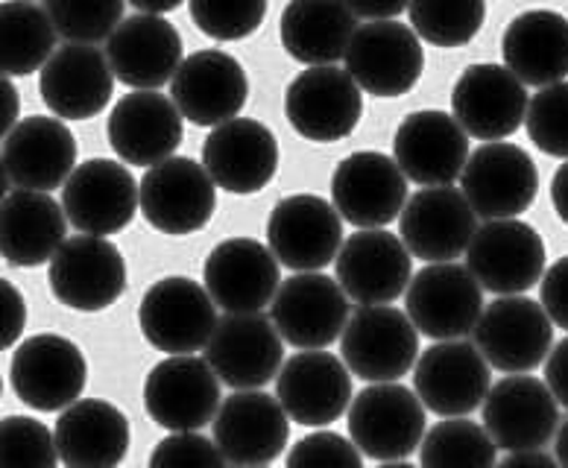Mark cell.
<instances>
[{"label":"cell","mask_w":568,"mask_h":468,"mask_svg":"<svg viewBox=\"0 0 568 468\" xmlns=\"http://www.w3.org/2000/svg\"><path fill=\"white\" fill-rule=\"evenodd\" d=\"M12 393L36 413L68 410L89 384L82 348L62 334H33L12 352Z\"/></svg>","instance_id":"7a4b0ae2"},{"label":"cell","mask_w":568,"mask_h":468,"mask_svg":"<svg viewBox=\"0 0 568 468\" xmlns=\"http://www.w3.org/2000/svg\"><path fill=\"white\" fill-rule=\"evenodd\" d=\"M504 65L521 85L548 89L568 77V18L557 9H525L501 39Z\"/></svg>","instance_id":"e575fe53"},{"label":"cell","mask_w":568,"mask_h":468,"mask_svg":"<svg viewBox=\"0 0 568 468\" xmlns=\"http://www.w3.org/2000/svg\"><path fill=\"white\" fill-rule=\"evenodd\" d=\"M493 366L475 343L448 339L434 343L419 355L414 369V393L425 410L443 419H466L487 401L493 389Z\"/></svg>","instance_id":"ba28073f"},{"label":"cell","mask_w":568,"mask_h":468,"mask_svg":"<svg viewBox=\"0 0 568 468\" xmlns=\"http://www.w3.org/2000/svg\"><path fill=\"white\" fill-rule=\"evenodd\" d=\"M539 305L545 307V314L551 316V323L562 332H568V255L560 261H554L548 273L539 282Z\"/></svg>","instance_id":"7dc6e473"},{"label":"cell","mask_w":568,"mask_h":468,"mask_svg":"<svg viewBox=\"0 0 568 468\" xmlns=\"http://www.w3.org/2000/svg\"><path fill=\"white\" fill-rule=\"evenodd\" d=\"M109 144L123 164L155 167L173 159L185 138L182 112L159 91H132L109 114Z\"/></svg>","instance_id":"f546056e"},{"label":"cell","mask_w":568,"mask_h":468,"mask_svg":"<svg viewBox=\"0 0 568 468\" xmlns=\"http://www.w3.org/2000/svg\"><path fill=\"white\" fill-rule=\"evenodd\" d=\"M496 468H560V462L545 451H519L504 457Z\"/></svg>","instance_id":"f5cc1de1"},{"label":"cell","mask_w":568,"mask_h":468,"mask_svg":"<svg viewBox=\"0 0 568 468\" xmlns=\"http://www.w3.org/2000/svg\"><path fill=\"white\" fill-rule=\"evenodd\" d=\"M27 325L24 293L18 291L9 278H0V346L12 348L21 339Z\"/></svg>","instance_id":"c3c4849f"},{"label":"cell","mask_w":568,"mask_h":468,"mask_svg":"<svg viewBox=\"0 0 568 468\" xmlns=\"http://www.w3.org/2000/svg\"><path fill=\"white\" fill-rule=\"evenodd\" d=\"M57 434L33 416H3L0 468H57Z\"/></svg>","instance_id":"b9f144b4"},{"label":"cell","mask_w":568,"mask_h":468,"mask_svg":"<svg viewBox=\"0 0 568 468\" xmlns=\"http://www.w3.org/2000/svg\"><path fill=\"white\" fill-rule=\"evenodd\" d=\"M217 323V305L209 291L187 275L159 278L141 296V334L150 346L168 357L194 355L209 346Z\"/></svg>","instance_id":"6da1fadb"},{"label":"cell","mask_w":568,"mask_h":468,"mask_svg":"<svg viewBox=\"0 0 568 468\" xmlns=\"http://www.w3.org/2000/svg\"><path fill=\"white\" fill-rule=\"evenodd\" d=\"M267 243L282 267L293 273H320L343 250V217L317 194H291L273 205Z\"/></svg>","instance_id":"8992f818"},{"label":"cell","mask_w":568,"mask_h":468,"mask_svg":"<svg viewBox=\"0 0 568 468\" xmlns=\"http://www.w3.org/2000/svg\"><path fill=\"white\" fill-rule=\"evenodd\" d=\"M270 319L284 343L302 352H323L343 337L349 325V296L337 278L323 273H296L282 282L270 305Z\"/></svg>","instance_id":"8fae6325"},{"label":"cell","mask_w":568,"mask_h":468,"mask_svg":"<svg viewBox=\"0 0 568 468\" xmlns=\"http://www.w3.org/2000/svg\"><path fill=\"white\" fill-rule=\"evenodd\" d=\"M50 21L65 44H98L112 39L126 18L123 0H48Z\"/></svg>","instance_id":"60d3db41"},{"label":"cell","mask_w":568,"mask_h":468,"mask_svg":"<svg viewBox=\"0 0 568 468\" xmlns=\"http://www.w3.org/2000/svg\"><path fill=\"white\" fill-rule=\"evenodd\" d=\"M135 12H144V16H162L164 12H173V9L182 7V0H130Z\"/></svg>","instance_id":"11a10c76"},{"label":"cell","mask_w":568,"mask_h":468,"mask_svg":"<svg viewBox=\"0 0 568 468\" xmlns=\"http://www.w3.org/2000/svg\"><path fill=\"white\" fill-rule=\"evenodd\" d=\"M57 27L48 9L27 0H7L0 7V71L3 77L41 73L57 53Z\"/></svg>","instance_id":"74e56055"},{"label":"cell","mask_w":568,"mask_h":468,"mask_svg":"<svg viewBox=\"0 0 568 468\" xmlns=\"http://www.w3.org/2000/svg\"><path fill=\"white\" fill-rule=\"evenodd\" d=\"M475 346L493 369L528 375L548 360L554 346V323L539 302L528 296H498L484 307Z\"/></svg>","instance_id":"52a82bcc"},{"label":"cell","mask_w":568,"mask_h":468,"mask_svg":"<svg viewBox=\"0 0 568 468\" xmlns=\"http://www.w3.org/2000/svg\"><path fill=\"white\" fill-rule=\"evenodd\" d=\"M48 284L59 305L80 314H98L112 307L126 291V261L106 237L77 234L62 243L48 264Z\"/></svg>","instance_id":"5b68a950"},{"label":"cell","mask_w":568,"mask_h":468,"mask_svg":"<svg viewBox=\"0 0 568 468\" xmlns=\"http://www.w3.org/2000/svg\"><path fill=\"white\" fill-rule=\"evenodd\" d=\"M341 355L357 378L369 384H396L402 375L416 369L419 332L398 307H361L343 332Z\"/></svg>","instance_id":"277c9868"},{"label":"cell","mask_w":568,"mask_h":468,"mask_svg":"<svg viewBox=\"0 0 568 468\" xmlns=\"http://www.w3.org/2000/svg\"><path fill=\"white\" fill-rule=\"evenodd\" d=\"M77 164V138L65 121L33 114L18 123L3 138V176L18 191L50 194L53 187H65Z\"/></svg>","instance_id":"4dcf8cb0"},{"label":"cell","mask_w":568,"mask_h":468,"mask_svg":"<svg viewBox=\"0 0 568 468\" xmlns=\"http://www.w3.org/2000/svg\"><path fill=\"white\" fill-rule=\"evenodd\" d=\"M146 468H226V457L203 434H171L155 445Z\"/></svg>","instance_id":"bcb514c9"},{"label":"cell","mask_w":568,"mask_h":468,"mask_svg":"<svg viewBox=\"0 0 568 468\" xmlns=\"http://www.w3.org/2000/svg\"><path fill=\"white\" fill-rule=\"evenodd\" d=\"M525 126L536 150L568 162V80L536 91L530 98Z\"/></svg>","instance_id":"ee69618b"},{"label":"cell","mask_w":568,"mask_h":468,"mask_svg":"<svg viewBox=\"0 0 568 468\" xmlns=\"http://www.w3.org/2000/svg\"><path fill=\"white\" fill-rule=\"evenodd\" d=\"M557 462L560 468H568V419L557 430Z\"/></svg>","instance_id":"9f6ffc18"},{"label":"cell","mask_w":568,"mask_h":468,"mask_svg":"<svg viewBox=\"0 0 568 468\" xmlns=\"http://www.w3.org/2000/svg\"><path fill=\"white\" fill-rule=\"evenodd\" d=\"M346 71L366 94L402 98L425 71L423 41L402 21L361 24L346 53Z\"/></svg>","instance_id":"9a60e30c"},{"label":"cell","mask_w":568,"mask_h":468,"mask_svg":"<svg viewBox=\"0 0 568 468\" xmlns=\"http://www.w3.org/2000/svg\"><path fill=\"white\" fill-rule=\"evenodd\" d=\"M378 468H416V466H410V462H382Z\"/></svg>","instance_id":"6f0895ef"},{"label":"cell","mask_w":568,"mask_h":468,"mask_svg":"<svg viewBox=\"0 0 568 468\" xmlns=\"http://www.w3.org/2000/svg\"><path fill=\"white\" fill-rule=\"evenodd\" d=\"M65 208L50 194L12 191L0 202V255L9 267L50 264L65 243Z\"/></svg>","instance_id":"836d02e7"},{"label":"cell","mask_w":568,"mask_h":468,"mask_svg":"<svg viewBox=\"0 0 568 468\" xmlns=\"http://www.w3.org/2000/svg\"><path fill=\"white\" fill-rule=\"evenodd\" d=\"M332 205L357 232L384 228L407 205V176L378 150L346 155L332 173Z\"/></svg>","instance_id":"4fadbf2b"},{"label":"cell","mask_w":568,"mask_h":468,"mask_svg":"<svg viewBox=\"0 0 568 468\" xmlns=\"http://www.w3.org/2000/svg\"><path fill=\"white\" fill-rule=\"evenodd\" d=\"M217 208V185L203 164L173 155L141 179V214L155 232L194 234L212 223Z\"/></svg>","instance_id":"9c48e42d"},{"label":"cell","mask_w":568,"mask_h":468,"mask_svg":"<svg viewBox=\"0 0 568 468\" xmlns=\"http://www.w3.org/2000/svg\"><path fill=\"white\" fill-rule=\"evenodd\" d=\"M41 100L59 121H89L114 91L109 57L91 44H62L39 73Z\"/></svg>","instance_id":"d6a6232c"},{"label":"cell","mask_w":568,"mask_h":468,"mask_svg":"<svg viewBox=\"0 0 568 468\" xmlns=\"http://www.w3.org/2000/svg\"><path fill=\"white\" fill-rule=\"evenodd\" d=\"M141 205V185L130 167L112 159H89L62 187L65 217L80 234L103 237L126 228Z\"/></svg>","instance_id":"ffe728a7"},{"label":"cell","mask_w":568,"mask_h":468,"mask_svg":"<svg viewBox=\"0 0 568 468\" xmlns=\"http://www.w3.org/2000/svg\"><path fill=\"white\" fill-rule=\"evenodd\" d=\"M551 202H554V211H557V217L568 226V162L560 164V170L554 173Z\"/></svg>","instance_id":"db71d44e"},{"label":"cell","mask_w":568,"mask_h":468,"mask_svg":"<svg viewBox=\"0 0 568 468\" xmlns=\"http://www.w3.org/2000/svg\"><path fill=\"white\" fill-rule=\"evenodd\" d=\"M187 12L209 39L237 41L264 24L267 0H191Z\"/></svg>","instance_id":"7bdbcfd3"},{"label":"cell","mask_w":568,"mask_h":468,"mask_svg":"<svg viewBox=\"0 0 568 468\" xmlns=\"http://www.w3.org/2000/svg\"><path fill=\"white\" fill-rule=\"evenodd\" d=\"M407 316L416 332L448 343L475 332L484 316V287L469 267L425 264L407 287Z\"/></svg>","instance_id":"5bb4252c"},{"label":"cell","mask_w":568,"mask_h":468,"mask_svg":"<svg viewBox=\"0 0 568 468\" xmlns=\"http://www.w3.org/2000/svg\"><path fill=\"white\" fill-rule=\"evenodd\" d=\"M176 109L194 126H223L235 121L250 100V80L232 53L217 48L196 50L185 57L171 82Z\"/></svg>","instance_id":"484cf974"},{"label":"cell","mask_w":568,"mask_h":468,"mask_svg":"<svg viewBox=\"0 0 568 468\" xmlns=\"http://www.w3.org/2000/svg\"><path fill=\"white\" fill-rule=\"evenodd\" d=\"M545 384L554 393L557 404H562L568 410V337L560 339L554 352L548 355V364H545Z\"/></svg>","instance_id":"681fc988"},{"label":"cell","mask_w":568,"mask_h":468,"mask_svg":"<svg viewBox=\"0 0 568 468\" xmlns=\"http://www.w3.org/2000/svg\"><path fill=\"white\" fill-rule=\"evenodd\" d=\"M18 109H21L18 89L12 85L9 77H3V80H0V132H3V138L16 130L18 123H21L18 121Z\"/></svg>","instance_id":"816d5d0a"},{"label":"cell","mask_w":568,"mask_h":468,"mask_svg":"<svg viewBox=\"0 0 568 468\" xmlns=\"http://www.w3.org/2000/svg\"><path fill=\"white\" fill-rule=\"evenodd\" d=\"M203 167L226 194H258L276 176L278 141L261 121L235 118L205 138Z\"/></svg>","instance_id":"1f68e13d"},{"label":"cell","mask_w":568,"mask_h":468,"mask_svg":"<svg viewBox=\"0 0 568 468\" xmlns=\"http://www.w3.org/2000/svg\"><path fill=\"white\" fill-rule=\"evenodd\" d=\"M287 468H364L357 445L334 430L302 436L287 454Z\"/></svg>","instance_id":"f6af8a7d"},{"label":"cell","mask_w":568,"mask_h":468,"mask_svg":"<svg viewBox=\"0 0 568 468\" xmlns=\"http://www.w3.org/2000/svg\"><path fill=\"white\" fill-rule=\"evenodd\" d=\"M560 428V407L548 384L534 375H507L484 401V430L504 451H539Z\"/></svg>","instance_id":"44dd1931"},{"label":"cell","mask_w":568,"mask_h":468,"mask_svg":"<svg viewBox=\"0 0 568 468\" xmlns=\"http://www.w3.org/2000/svg\"><path fill=\"white\" fill-rule=\"evenodd\" d=\"M410 27L434 48H463L487 21L484 0H414L407 7Z\"/></svg>","instance_id":"ab89813d"},{"label":"cell","mask_w":568,"mask_h":468,"mask_svg":"<svg viewBox=\"0 0 568 468\" xmlns=\"http://www.w3.org/2000/svg\"><path fill=\"white\" fill-rule=\"evenodd\" d=\"M214 442L226 462L237 468H267L291 439V416L276 396L261 389L232 393L212 421Z\"/></svg>","instance_id":"7402d4cb"},{"label":"cell","mask_w":568,"mask_h":468,"mask_svg":"<svg viewBox=\"0 0 568 468\" xmlns=\"http://www.w3.org/2000/svg\"><path fill=\"white\" fill-rule=\"evenodd\" d=\"M361 114L364 94L346 68H308L284 89V118L314 144L349 138Z\"/></svg>","instance_id":"30bf717a"},{"label":"cell","mask_w":568,"mask_h":468,"mask_svg":"<svg viewBox=\"0 0 568 468\" xmlns=\"http://www.w3.org/2000/svg\"><path fill=\"white\" fill-rule=\"evenodd\" d=\"M466 267L484 291L521 296L545 275V243L525 220L484 223L466 252Z\"/></svg>","instance_id":"e0dca14e"},{"label":"cell","mask_w":568,"mask_h":468,"mask_svg":"<svg viewBox=\"0 0 568 468\" xmlns=\"http://www.w3.org/2000/svg\"><path fill=\"white\" fill-rule=\"evenodd\" d=\"M182 33L162 16L123 18V24L106 41V57L114 80L135 91H159L173 82L182 62H185Z\"/></svg>","instance_id":"f1b7e54d"},{"label":"cell","mask_w":568,"mask_h":468,"mask_svg":"<svg viewBox=\"0 0 568 468\" xmlns=\"http://www.w3.org/2000/svg\"><path fill=\"white\" fill-rule=\"evenodd\" d=\"M407 7H410V3H402V0H352L349 3L355 18H364L366 24H369V21H398V16H402Z\"/></svg>","instance_id":"f907efd6"},{"label":"cell","mask_w":568,"mask_h":468,"mask_svg":"<svg viewBox=\"0 0 568 468\" xmlns=\"http://www.w3.org/2000/svg\"><path fill=\"white\" fill-rule=\"evenodd\" d=\"M130 439V419L103 398H80L57 419V448L65 468H118L126 460Z\"/></svg>","instance_id":"d590c367"},{"label":"cell","mask_w":568,"mask_h":468,"mask_svg":"<svg viewBox=\"0 0 568 468\" xmlns=\"http://www.w3.org/2000/svg\"><path fill=\"white\" fill-rule=\"evenodd\" d=\"M144 410L171 434H200L220 413V378L203 357H164L144 380Z\"/></svg>","instance_id":"7c38bea8"},{"label":"cell","mask_w":568,"mask_h":468,"mask_svg":"<svg viewBox=\"0 0 568 468\" xmlns=\"http://www.w3.org/2000/svg\"><path fill=\"white\" fill-rule=\"evenodd\" d=\"M276 398L302 428H325L355 401L352 372L332 352H300L282 366Z\"/></svg>","instance_id":"4316f807"},{"label":"cell","mask_w":568,"mask_h":468,"mask_svg":"<svg viewBox=\"0 0 568 468\" xmlns=\"http://www.w3.org/2000/svg\"><path fill=\"white\" fill-rule=\"evenodd\" d=\"M469 135L455 114L419 109L398 123L393 159L410 182L423 187H448L469 162Z\"/></svg>","instance_id":"d4e9b609"},{"label":"cell","mask_w":568,"mask_h":468,"mask_svg":"<svg viewBox=\"0 0 568 468\" xmlns=\"http://www.w3.org/2000/svg\"><path fill=\"white\" fill-rule=\"evenodd\" d=\"M414 258L387 228L355 232L337 255V284L357 305H390L410 287Z\"/></svg>","instance_id":"83f0119b"},{"label":"cell","mask_w":568,"mask_h":468,"mask_svg":"<svg viewBox=\"0 0 568 468\" xmlns=\"http://www.w3.org/2000/svg\"><path fill=\"white\" fill-rule=\"evenodd\" d=\"M460 187L471 211L493 220H516L534 205L539 191V170L521 146L496 141L469 155Z\"/></svg>","instance_id":"2e32d148"},{"label":"cell","mask_w":568,"mask_h":468,"mask_svg":"<svg viewBox=\"0 0 568 468\" xmlns=\"http://www.w3.org/2000/svg\"><path fill=\"white\" fill-rule=\"evenodd\" d=\"M284 339L264 314H226L205 346V364L235 393L267 387L278 378Z\"/></svg>","instance_id":"ac0fdd59"},{"label":"cell","mask_w":568,"mask_h":468,"mask_svg":"<svg viewBox=\"0 0 568 468\" xmlns=\"http://www.w3.org/2000/svg\"><path fill=\"white\" fill-rule=\"evenodd\" d=\"M349 436L369 460H407L425 439V404L402 384H373L352 401Z\"/></svg>","instance_id":"3957f363"},{"label":"cell","mask_w":568,"mask_h":468,"mask_svg":"<svg viewBox=\"0 0 568 468\" xmlns=\"http://www.w3.org/2000/svg\"><path fill=\"white\" fill-rule=\"evenodd\" d=\"M528 94L516 73L498 62H478L457 77L452 89V114L463 132L496 144L510 138L528 118Z\"/></svg>","instance_id":"d6986e66"},{"label":"cell","mask_w":568,"mask_h":468,"mask_svg":"<svg viewBox=\"0 0 568 468\" xmlns=\"http://www.w3.org/2000/svg\"><path fill=\"white\" fill-rule=\"evenodd\" d=\"M498 445L484 425L471 419H446L434 425L419 445V468H496Z\"/></svg>","instance_id":"f35d334b"},{"label":"cell","mask_w":568,"mask_h":468,"mask_svg":"<svg viewBox=\"0 0 568 468\" xmlns=\"http://www.w3.org/2000/svg\"><path fill=\"white\" fill-rule=\"evenodd\" d=\"M203 282L214 305L226 314H261L276 299L282 273L276 255L264 243L255 237H229L209 252Z\"/></svg>","instance_id":"cb8c5ba5"},{"label":"cell","mask_w":568,"mask_h":468,"mask_svg":"<svg viewBox=\"0 0 568 468\" xmlns=\"http://www.w3.org/2000/svg\"><path fill=\"white\" fill-rule=\"evenodd\" d=\"M357 18L349 3L337 0H291L278 18L284 53L308 68H328L346 59L357 33Z\"/></svg>","instance_id":"8d00e7d4"},{"label":"cell","mask_w":568,"mask_h":468,"mask_svg":"<svg viewBox=\"0 0 568 468\" xmlns=\"http://www.w3.org/2000/svg\"><path fill=\"white\" fill-rule=\"evenodd\" d=\"M398 234L414 258L425 264H455L457 255L469 252L478 234V214L463 191L423 187L407 200L398 217Z\"/></svg>","instance_id":"603a6c76"}]
</instances>
